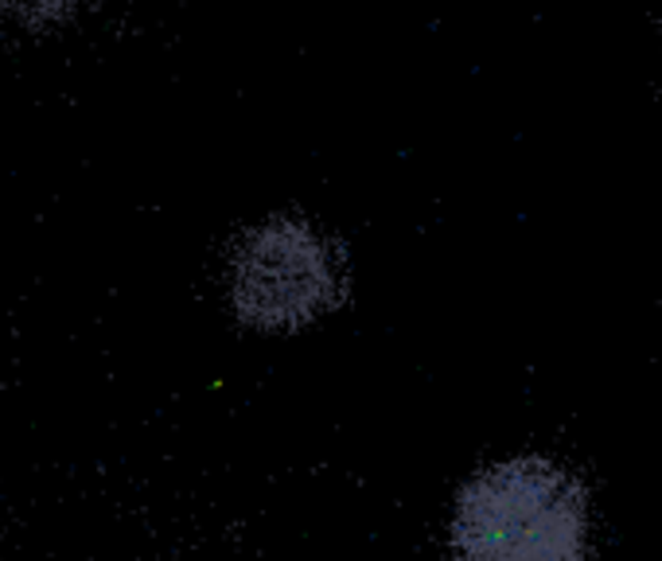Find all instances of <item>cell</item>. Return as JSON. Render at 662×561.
<instances>
[{
    "instance_id": "3957f363",
    "label": "cell",
    "mask_w": 662,
    "mask_h": 561,
    "mask_svg": "<svg viewBox=\"0 0 662 561\" xmlns=\"http://www.w3.org/2000/svg\"><path fill=\"white\" fill-rule=\"evenodd\" d=\"M51 4H63V0H0V12H40Z\"/></svg>"
},
{
    "instance_id": "7a4b0ae2",
    "label": "cell",
    "mask_w": 662,
    "mask_h": 561,
    "mask_svg": "<svg viewBox=\"0 0 662 561\" xmlns=\"http://www.w3.org/2000/svg\"><path fill=\"white\" fill-rule=\"evenodd\" d=\"M231 293L246 324L292 331L340 305L348 269L320 226L277 215L242 239L231 265Z\"/></svg>"
},
{
    "instance_id": "6da1fadb",
    "label": "cell",
    "mask_w": 662,
    "mask_h": 561,
    "mask_svg": "<svg viewBox=\"0 0 662 561\" xmlns=\"http://www.w3.org/2000/svg\"><path fill=\"white\" fill-rule=\"evenodd\" d=\"M460 561H588V491L542 456L491 464L463 484L452 515Z\"/></svg>"
}]
</instances>
